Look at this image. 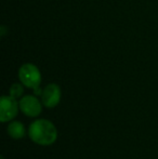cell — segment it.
I'll list each match as a JSON object with an SVG mask.
<instances>
[{
	"instance_id": "cell-5",
	"label": "cell",
	"mask_w": 158,
	"mask_h": 159,
	"mask_svg": "<svg viewBox=\"0 0 158 159\" xmlns=\"http://www.w3.org/2000/svg\"><path fill=\"white\" fill-rule=\"evenodd\" d=\"M62 98V90L61 87L57 84L54 82H51L48 84L43 88L40 96V100H41L42 104L46 108L52 109L54 107H56L60 104Z\"/></svg>"
},
{
	"instance_id": "cell-7",
	"label": "cell",
	"mask_w": 158,
	"mask_h": 159,
	"mask_svg": "<svg viewBox=\"0 0 158 159\" xmlns=\"http://www.w3.org/2000/svg\"><path fill=\"white\" fill-rule=\"evenodd\" d=\"M24 88L25 86L22 82H14L9 89V94L15 98H21L24 95Z\"/></svg>"
},
{
	"instance_id": "cell-6",
	"label": "cell",
	"mask_w": 158,
	"mask_h": 159,
	"mask_svg": "<svg viewBox=\"0 0 158 159\" xmlns=\"http://www.w3.org/2000/svg\"><path fill=\"white\" fill-rule=\"evenodd\" d=\"M7 127V133L13 140H22L26 135V128L25 125L20 120H12L8 122Z\"/></svg>"
},
{
	"instance_id": "cell-2",
	"label": "cell",
	"mask_w": 158,
	"mask_h": 159,
	"mask_svg": "<svg viewBox=\"0 0 158 159\" xmlns=\"http://www.w3.org/2000/svg\"><path fill=\"white\" fill-rule=\"evenodd\" d=\"M20 82L25 86V88L30 89V90H36L40 88V84L42 81V75L41 71L33 63H24L19 68L17 71Z\"/></svg>"
},
{
	"instance_id": "cell-1",
	"label": "cell",
	"mask_w": 158,
	"mask_h": 159,
	"mask_svg": "<svg viewBox=\"0 0 158 159\" xmlns=\"http://www.w3.org/2000/svg\"><path fill=\"white\" fill-rule=\"evenodd\" d=\"M27 135L39 146H50L57 140V129L51 120L38 118L29 125Z\"/></svg>"
},
{
	"instance_id": "cell-4",
	"label": "cell",
	"mask_w": 158,
	"mask_h": 159,
	"mask_svg": "<svg viewBox=\"0 0 158 159\" xmlns=\"http://www.w3.org/2000/svg\"><path fill=\"white\" fill-rule=\"evenodd\" d=\"M20 111L29 118H37L41 115L43 104L41 100L35 94H26L23 95L19 101Z\"/></svg>"
},
{
	"instance_id": "cell-3",
	"label": "cell",
	"mask_w": 158,
	"mask_h": 159,
	"mask_svg": "<svg viewBox=\"0 0 158 159\" xmlns=\"http://www.w3.org/2000/svg\"><path fill=\"white\" fill-rule=\"evenodd\" d=\"M20 111V103L17 98L10 94L2 95L0 98V121L7 124L16 118Z\"/></svg>"
}]
</instances>
